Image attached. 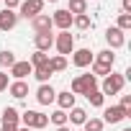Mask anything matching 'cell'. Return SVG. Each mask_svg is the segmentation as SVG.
Returning <instances> with one entry per match:
<instances>
[{
	"label": "cell",
	"mask_w": 131,
	"mask_h": 131,
	"mask_svg": "<svg viewBox=\"0 0 131 131\" xmlns=\"http://www.w3.org/2000/svg\"><path fill=\"white\" fill-rule=\"evenodd\" d=\"M113 64H116V54H113L111 49H103V51L95 54V59H93V64H90V75L105 77V75L113 72Z\"/></svg>",
	"instance_id": "obj_1"
},
{
	"label": "cell",
	"mask_w": 131,
	"mask_h": 131,
	"mask_svg": "<svg viewBox=\"0 0 131 131\" xmlns=\"http://www.w3.org/2000/svg\"><path fill=\"white\" fill-rule=\"evenodd\" d=\"M93 90H98V77L95 75H80V77H75L72 80V95H88V93H93Z\"/></svg>",
	"instance_id": "obj_2"
},
{
	"label": "cell",
	"mask_w": 131,
	"mask_h": 131,
	"mask_svg": "<svg viewBox=\"0 0 131 131\" xmlns=\"http://www.w3.org/2000/svg\"><path fill=\"white\" fill-rule=\"evenodd\" d=\"M123 82H126V77H123V75L111 72V75H105V77H103L100 93H103V95H118V93L123 90Z\"/></svg>",
	"instance_id": "obj_3"
},
{
	"label": "cell",
	"mask_w": 131,
	"mask_h": 131,
	"mask_svg": "<svg viewBox=\"0 0 131 131\" xmlns=\"http://www.w3.org/2000/svg\"><path fill=\"white\" fill-rule=\"evenodd\" d=\"M21 121L28 128H46L49 126V116H44L41 111H23L21 113Z\"/></svg>",
	"instance_id": "obj_4"
},
{
	"label": "cell",
	"mask_w": 131,
	"mask_h": 131,
	"mask_svg": "<svg viewBox=\"0 0 131 131\" xmlns=\"http://www.w3.org/2000/svg\"><path fill=\"white\" fill-rule=\"evenodd\" d=\"M54 46H57L59 57H67V54L75 51V36H72L70 31H62V34L54 36Z\"/></svg>",
	"instance_id": "obj_5"
},
{
	"label": "cell",
	"mask_w": 131,
	"mask_h": 131,
	"mask_svg": "<svg viewBox=\"0 0 131 131\" xmlns=\"http://www.w3.org/2000/svg\"><path fill=\"white\" fill-rule=\"evenodd\" d=\"M21 13L18 16H23L26 21H31V18H36L41 10H44V0H21Z\"/></svg>",
	"instance_id": "obj_6"
},
{
	"label": "cell",
	"mask_w": 131,
	"mask_h": 131,
	"mask_svg": "<svg viewBox=\"0 0 131 131\" xmlns=\"http://www.w3.org/2000/svg\"><path fill=\"white\" fill-rule=\"evenodd\" d=\"M72 18H75V16H72L67 8H59V10H54V16H51V26H57L59 31H70Z\"/></svg>",
	"instance_id": "obj_7"
},
{
	"label": "cell",
	"mask_w": 131,
	"mask_h": 131,
	"mask_svg": "<svg viewBox=\"0 0 131 131\" xmlns=\"http://www.w3.org/2000/svg\"><path fill=\"white\" fill-rule=\"evenodd\" d=\"M105 41H108V46H111V51H113V49H121V46L126 44V34H123L121 28H116V26H111V28L105 31Z\"/></svg>",
	"instance_id": "obj_8"
},
{
	"label": "cell",
	"mask_w": 131,
	"mask_h": 131,
	"mask_svg": "<svg viewBox=\"0 0 131 131\" xmlns=\"http://www.w3.org/2000/svg\"><path fill=\"white\" fill-rule=\"evenodd\" d=\"M93 59H95V54L90 51V49H75L72 51V64H75V67H90V64H93Z\"/></svg>",
	"instance_id": "obj_9"
},
{
	"label": "cell",
	"mask_w": 131,
	"mask_h": 131,
	"mask_svg": "<svg viewBox=\"0 0 131 131\" xmlns=\"http://www.w3.org/2000/svg\"><path fill=\"white\" fill-rule=\"evenodd\" d=\"M16 23H18V13L16 10H8V8L0 10V31H13Z\"/></svg>",
	"instance_id": "obj_10"
},
{
	"label": "cell",
	"mask_w": 131,
	"mask_h": 131,
	"mask_svg": "<svg viewBox=\"0 0 131 131\" xmlns=\"http://www.w3.org/2000/svg\"><path fill=\"white\" fill-rule=\"evenodd\" d=\"M0 121H3V126H8V128H18V123H21V113L16 111V108H3V116H0Z\"/></svg>",
	"instance_id": "obj_11"
},
{
	"label": "cell",
	"mask_w": 131,
	"mask_h": 131,
	"mask_svg": "<svg viewBox=\"0 0 131 131\" xmlns=\"http://www.w3.org/2000/svg\"><path fill=\"white\" fill-rule=\"evenodd\" d=\"M31 26H34L36 34H46V31L54 28V26H51V16H46V13H39L36 18H31Z\"/></svg>",
	"instance_id": "obj_12"
},
{
	"label": "cell",
	"mask_w": 131,
	"mask_h": 131,
	"mask_svg": "<svg viewBox=\"0 0 131 131\" xmlns=\"http://www.w3.org/2000/svg\"><path fill=\"white\" fill-rule=\"evenodd\" d=\"M28 75H34V67L28 64V59L26 62H16L10 67V77H16V80H26Z\"/></svg>",
	"instance_id": "obj_13"
},
{
	"label": "cell",
	"mask_w": 131,
	"mask_h": 131,
	"mask_svg": "<svg viewBox=\"0 0 131 131\" xmlns=\"http://www.w3.org/2000/svg\"><path fill=\"white\" fill-rule=\"evenodd\" d=\"M34 44H36V51H49L54 46V34L46 31V34H36L34 36Z\"/></svg>",
	"instance_id": "obj_14"
},
{
	"label": "cell",
	"mask_w": 131,
	"mask_h": 131,
	"mask_svg": "<svg viewBox=\"0 0 131 131\" xmlns=\"http://www.w3.org/2000/svg\"><path fill=\"white\" fill-rule=\"evenodd\" d=\"M54 98H57V90H54L51 85H41V88L36 90V100H39L41 105H51Z\"/></svg>",
	"instance_id": "obj_15"
},
{
	"label": "cell",
	"mask_w": 131,
	"mask_h": 131,
	"mask_svg": "<svg viewBox=\"0 0 131 131\" xmlns=\"http://www.w3.org/2000/svg\"><path fill=\"white\" fill-rule=\"evenodd\" d=\"M123 118H126V113H123L118 105H111V108L103 111V118H100V121H103V123H121Z\"/></svg>",
	"instance_id": "obj_16"
},
{
	"label": "cell",
	"mask_w": 131,
	"mask_h": 131,
	"mask_svg": "<svg viewBox=\"0 0 131 131\" xmlns=\"http://www.w3.org/2000/svg\"><path fill=\"white\" fill-rule=\"evenodd\" d=\"M57 105H59V111H70V108H75V95L70 93V90H62V93H57Z\"/></svg>",
	"instance_id": "obj_17"
},
{
	"label": "cell",
	"mask_w": 131,
	"mask_h": 131,
	"mask_svg": "<svg viewBox=\"0 0 131 131\" xmlns=\"http://www.w3.org/2000/svg\"><path fill=\"white\" fill-rule=\"evenodd\" d=\"M8 93H10L13 98H18V100H21V98H26V95H28V82H26V80H16V82H10V85H8Z\"/></svg>",
	"instance_id": "obj_18"
},
{
	"label": "cell",
	"mask_w": 131,
	"mask_h": 131,
	"mask_svg": "<svg viewBox=\"0 0 131 131\" xmlns=\"http://www.w3.org/2000/svg\"><path fill=\"white\" fill-rule=\"evenodd\" d=\"M67 121H70V123H75V126H82V123L88 121V111L75 105V108H70V113H67Z\"/></svg>",
	"instance_id": "obj_19"
},
{
	"label": "cell",
	"mask_w": 131,
	"mask_h": 131,
	"mask_svg": "<svg viewBox=\"0 0 131 131\" xmlns=\"http://www.w3.org/2000/svg\"><path fill=\"white\" fill-rule=\"evenodd\" d=\"M51 75H54V70L49 67V64H44V67H36V70H34V77H36V80H39L41 85H46Z\"/></svg>",
	"instance_id": "obj_20"
},
{
	"label": "cell",
	"mask_w": 131,
	"mask_h": 131,
	"mask_svg": "<svg viewBox=\"0 0 131 131\" xmlns=\"http://www.w3.org/2000/svg\"><path fill=\"white\" fill-rule=\"evenodd\" d=\"M72 16H82L88 13V0H70V8H67Z\"/></svg>",
	"instance_id": "obj_21"
},
{
	"label": "cell",
	"mask_w": 131,
	"mask_h": 131,
	"mask_svg": "<svg viewBox=\"0 0 131 131\" xmlns=\"http://www.w3.org/2000/svg\"><path fill=\"white\" fill-rule=\"evenodd\" d=\"M28 64H31L34 70H36V67H44V64H49V54H46V51H34Z\"/></svg>",
	"instance_id": "obj_22"
},
{
	"label": "cell",
	"mask_w": 131,
	"mask_h": 131,
	"mask_svg": "<svg viewBox=\"0 0 131 131\" xmlns=\"http://www.w3.org/2000/svg\"><path fill=\"white\" fill-rule=\"evenodd\" d=\"M18 59H16V54L10 51V49H3V51H0V67H13V64H16Z\"/></svg>",
	"instance_id": "obj_23"
},
{
	"label": "cell",
	"mask_w": 131,
	"mask_h": 131,
	"mask_svg": "<svg viewBox=\"0 0 131 131\" xmlns=\"http://www.w3.org/2000/svg\"><path fill=\"white\" fill-rule=\"evenodd\" d=\"M72 26H75V28H80V31H88V28L93 26V21H90V16H88V13H82V16H75V18H72Z\"/></svg>",
	"instance_id": "obj_24"
},
{
	"label": "cell",
	"mask_w": 131,
	"mask_h": 131,
	"mask_svg": "<svg viewBox=\"0 0 131 131\" xmlns=\"http://www.w3.org/2000/svg\"><path fill=\"white\" fill-rule=\"evenodd\" d=\"M49 67H51L54 72H64V70H67V57H59V54L51 57V59H49Z\"/></svg>",
	"instance_id": "obj_25"
},
{
	"label": "cell",
	"mask_w": 131,
	"mask_h": 131,
	"mask_svg": "<svg viewBox=\"0 0 131 131\" xmlns=\"http://www.w3.org/2000/svg\"><path fill=\"white\" fill-rule=\"evenodd\" d=\"M49 121H51L57 128H59V126H67V111H59V108H57V111L49 116Z\"/></svg>",
	"instance_id": "obj_26"
},
{
	"label": "cell",
	"mask_w": 131,
	"mask_h": 131,
	"mask_svg": "<svg viewBox=\"0 0 131 131\" xmlns=\"http://www.w3.org/2000/svg\"><path fill=\"white\" fill-rule=\"evenodd\" d=\"M85 98H88L90 105H95V108H103V103H105V95H103L100 90H93V93H88Z\"/></svg>",
	"instance_id": "obj_27"
},
{
	"label": "cell",
	"mask_w": 131,
	"mask_h": 131,
	"mask_svg": "<svg viewBox=\"0 0 131 131\" xmlns=\"http://www.w3.org/2000/svg\"><path fill=\"white\" fill-rule=\"evenodd\" d=\"M116 28H121V31L126 34V31L131 28V13H121V16H118V23H116Z\"/></svg>",
	"instance_id": "obj_28"
},
{
	"label": "cell",
	"mask_w": 131,
	"mask_h": 131,
	"mask_svg": "<svg viewBox=\"0 0 131 131\" xmlns=\"http://www.w3.org/2000/svg\"><path fill=\"white\" fill-rule=\"evenodd\" d=\"M82 126H85V131H103V126H105V123H103L100 118H88Z\"/></svg>",
	"instance_id": "obj_29"
},
{
	"label": "cell",
	"mask_w": 131,
	"mask_h": 131,
	"mask_svg": "<svg viewBox=\"0 0 131 131\" xmlns=\"http://www.w3.org/2000/svg\"><path fill=\"white\" fill-rule=\"evenodd\" d=\"M123 113H126V118L131 116V95H121V105H118Z\"/></svg>",
	"instance_id": "obj_30"
},
{
	"label": "cell",
	"mask_w": 131,
	"mask_h": 131,
	"mask_svg": "<svg viewBox=\"0 0 131 131\" xmlns=\"http://www.w3.org/2000/svg\"><path fill=\"white\" fill-rule=\"evenodd\" d=\"M8 85H10V82H8V75H5V72H0V93L8 90Z\"/></svg>",
	"instance_id": "obj_31"
},
{
	"label": "cell",
	"mask_w": 131,
	"mask_h": 131,
	"mask_svg": "<svg viewBox=\"0 0 131 131\" xmlns=\"http://www.w3.org/2000/svg\"><path fill=\"white\" fill-rule=\"evenodd\" d=\"M3 3H5V8H8V10H16V8L21 5V0H3Z\"/></svg>",
	"instance_id": "obj_32"
},
{
	"label": "cell",
	"mask_w": 131,
	"mask_h": 131,
	"mask_svg": "<svg viewBox=\"0 0 131 131\" xmlns=\"http://www.w3.org/2000/svg\"><path fill=\"white\" fill-rule=\"evenodd\" d=\"M121 8H123V13H131V0H121Z\"/></svg>",
	"instance_id": "obj_33"
},
{
	"label": "cell",
	"mask_w": 131,
	"mask_h": 131,
	"mask_svg": "<svg viewBox=\"0 0 131 131\" xmlns=\"http://www.w3.org/2000/svg\"><path fill=\"white\" fill-rule=\"evenodd\" d=\"M16 131H34V128H28V126H18Z\"/></svg>",
	"instance_id": "obj_34"
},
{
	"label": "cell",
	"mask_w": 131,
	"mask_h": 131,
	"mask_svg": "<svg viewBox=\"0 0 131 131\" xmlns=\"http://www.w3.org/2000/svg\"><path fill=\"white\" fill-rule=\"evenodd\" d=\"M57 131H72V128H70V126H59Z\"/></svg>",
	"instance_id": "obj_35"
},
{
	"label": "cell",
	"mask_w": 131,
	"mask_h": 131,
	"mask_svg": "<svg viewBox=\"0 0 131 131\" xmlns=\"http://www.w3.org/2000/svg\"><path fill=\"white\" fill-rule=\"evenodd\" d=\"M0 131H16V128H8V126H3V128H0Z\"/></svg>",
	"instance_id": "obj_36"
},
{
	"label": "cell",
	"mask_w": 131,
	"mask_h": 131,
	"mask_svg": "<svg viewBox=\"0 0 131 131\" xmlns=\"http://www.w3.org/2000/svg\"><path fill=\"white\" fill-rule=\"evenodd\" d=\"M44 3H57V0H44Z\"/></svg>",
	"instance_id": "obj_37"
},
{
	"label": "cell",
	"mask_w": 131,
	"mask_h": 131,
	"mask_svg": "<svg viewBox=\"0 0 131 131\" xmlns=\"http://www.w3.org/2000/svg\"><path fill=\"white\" fill-rule=\"evenodd\" d=\"M123 131H131V128H123Z\"/></svg>",
	"instance_id": "obj_38"
}]
</instances>
